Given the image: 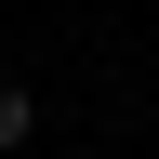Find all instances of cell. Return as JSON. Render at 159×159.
I'll return each mask as SVG.
<instances>
[{"mask_svg": "<svg viewBox=\"0 0 159 159\" xmlns=\"http://www.w3.org/2000/svg\"><path fill=\"white\" fill-rule=\"evenodd\" d=\"M27 133H40V93H27V80H0V146H27Z\"/></svg>", "mask_w": 159, "mask_h": 159, "instance_id": "1", "label": "cell"}]
</instances>
